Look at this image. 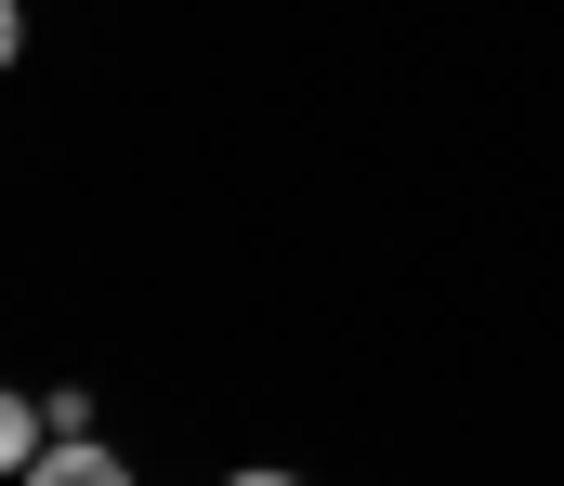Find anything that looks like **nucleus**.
<instances>
[{"mask_svg": "<svg viewBox=\"0 0 564 486\" xmlns=\"http://www.w3.org/2000/svg\"><path fill=\"white\" fill-rule=\"evenodd\" d=\"M26 461H40V408L0 381V474H26Z\"/></svg>", "mask_w": 564, "mask_h": 486, "instance_id": "obj_2", "label": "nucleus"}, {"mask_svg": "<svg viewBox=\"0 0 564 486\" xmlns=\"http://www.w3.org/2000/svg\"><path fill=\"white\" fill-rule=\"evenodd\" d=\"M26 486H132V461H119V447H93V434H66V447H40V461H26Z\"/></svg>", "mask_w": 564, "mask_h": 486, "instance_id": "obj_1", "label": "nucleus"}, {"mask_svg": "<svg viewBox=\"0 0 564 486\" xmlns=\"http://www.w3.org/2000/svg\"><path fill=\"white\" fill-rule=\"evenodd\" d=\"M224 486H302V474H224Z\"/></svg>", "mask_w": 564, "mask_h": 486, "instance_id": "obj_4", "label": "nucleus"}, {"mask_svg": "<svg viewBox=\"0 0 564 486\" xmlns=\"http://www.w3.org/2000/svg\"><path fill=\"white\" fill-rule=\"evenodd\" d=\"M13 40H26V13H13V0H0V66H13Z\"/></svg>", "mask_w": 564, "mask_h": 486, "instance_id": "obj_3", "label": "nucleus"}]
</instances>
